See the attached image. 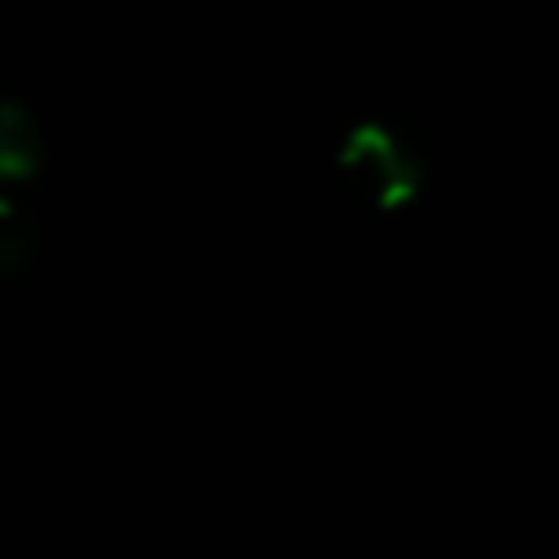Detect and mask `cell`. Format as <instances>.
Segmentation results:
<instances>
[{"label": "cell", "instance_id": "cell-1", "mask_svg": "<svg viewBox=\"0 0 559 559\" xmlns=\"http://www.w3.org/2000/svg\"><path fill=\"white\" fill-rule=\"evenodd\" d=\"M341 179L376 210H402L424 188V162L419 153L384 122H358L345 131L336 148Z\"/></svg>", "mask_w": 559, "mask_h": 559}, {"label": "cell", "instance_id": "cell-2", "mask_svg": "<svg viewBox=\"0 0 559 559\" xmlns=\"http://www.w3.org/2000/svg\"><path fill=\"white\" fill-rule=\"evenodd\" d=\"M44 166V135L26 100L0 79V179L22 183Z\"/></svg>", "mask_w": 559, "mask_h": 559}, {"label": "cell", "instance_id": "cell-3", "mask_svg": "<svg viewBox=\"0 0 559 559\" xmlns=\"http://www.w3.org/2000/svg\"><path fill=\"white\" fill-rule=\"evenodd\" d=\"M39 253V223L17 205L13 197L0 192V280L22 275Z\"/></svg>", "mask_w": 559, "mask_h": 559}]
</instances>
